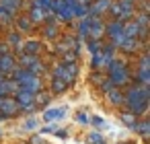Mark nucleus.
Here are the masks:
<instances>
[{
	"instance_id": "obj_1",
	"label": "nucleus",
	"mask_w": 150,
	"mask_h": 144,
	"mask_svg": "<svg viewBox=\"0 0 150 144\" xmlns=\"http://www.w3.org/2000/svg\"><path fill=\"white\" fill-rule=\"evenodd\" d=\"M148 87L146 84H132L127 89V93L123 95V105H127V111L134 115H142L148 109Z\"/></svg>"
},
{
	"instance_id": "obj_2",
	"label": "nucleus",
	"mask_w": 150,
	"mask_h": 144,
	"mask_svg": "<svg viewBox=\"0 0 150 144\" xmlns=\"http://www.w3.org/2000/svg\"><path fill=\"white\" fill-rule=\"evenodd\" d=\"M138 6V0H117V2H111L109 11L115 17V21H127L134 17Z\"/></svg>"
},
{
	"instance_id": "obj_3",
	"label": "nucleus",
	"mask_w": 150,
	"mask_h": 144,
	"mask_svg": "<svg viewBox=\"0 0 150 144\" xmlns=\"http://www.w3.org/2000/svg\"><path fill=\"white\" fill-rule=\"evenodd\" d=\"M107 74H109L107 78L113 82V87H121V84L129 82V70L119 60H111V64L107 66Z\"/></svg>"
},
{
	"instance_id": "obj_4",
	"label": "nucleus",
	"mask_w": 150,
	"mask_h": 144,
	"mask_svg": "<svg viewBox=\"0 0 150 144\" xmlns=\"http://www.w3.org/2000/svg\"><path fill=\"white\" fill-rule=\"evenodd\" d=\"M54 78H60L64 80L66 84H72L78 76V68H76V62H60L54 66Z\"/></svg>"
},
{
	"instance_id": "obj_5",
	"label": "nucleus",
	"mask_w": 150,
	"mask_h": 144,
	"mask_svg": "<svg viewBox=\"0 0 150 144\" xmlns=\"http://www.w3.org/2000/svg\"><path fill=\"white\" fill-rule=\"evenodd\" d=\"M111 60H115V48L113 45H107V48L101 45L97 52H93V68L95 70L107 68L111 64Z\"/></svg>"
},
{
	"instance_id": "obj_6",
	"label": "nucleus",
	"mask_w": 150,
	"mask_h": 144,
	"mask_svg": "<svg viewBox=\"0 0 150 144\" xmlns=\"http://www.w3.org/2000/svg\"><path fill=\"white\" fill-rule=\"evenodd\" d=\"M105 33L109 35L113 48H121L123 41L127 39L125 33H123V21H111L109 25H105Z\"/></svg>"
},
{
	"instance_id": "obj_7",
	"label": "nucleus",
	"mask_w": 150,
	"mask_h": 144,
	"mask_svg": "<svg viewBox=\"0 0 150 144\" xmlns=\"http://www.w3.org/2000/svg\"><path fill=\"white\" fill-rule=\"evenodd\" d=\"M13 99L17 101L19 111L31 113V111H35V109H37V105H35V95H33V93H27V91L19 89V91L15 93V97H13Z\"/></svg>"
},
{
	"instance_id": "obj_8",
	"label": "nucleus",
	"mask_w": 150,
	"mask_h": 144,
	"mask_svg": "<svg viewBox=\"0 0 150 144\" xmlns=\"http://www.w3.org/2000/svg\"><path fill=\"white\" fill-rule=\"evenodd\" d=\"M19 64H21V68H27L31 74H35V76H39L41 72H45V66H43V62L37 58V56H29V54H21V58H19Z\"/></svg>"
},
{
	"instance_id": "obj_9",
	"label": "nucleus",
	"mask_w": 150,
	"mask_h": 144,
	"mask_svg": "<svg viewBox=\"0 0 150 144\" xmlns=\"http://www.w3.org/2000/svg\"><path fill=\"white\" fill-rule=\"evenodd\" d=\"M105 35V23L97 15H88V39H101Z\"/></svg>"
},
{
	"instance_id": "obj_10",
	"label": "nucleus",
	"mask_w": 150,
	"mask_h": 144,
	"mask_svg": "<svg viewBox=\"0 0 150 144\" xmlns=\"http://www.w3.org/2000/svg\"><path fill=\"white\" fill-rule=\"evenodd\" d=\"M136 78H138V84H146V87H148V82H150V56H148V54H144V56L140 58Z\"/></svg>"
},
{
	"instance_id": "obj_11",
	"label": "nucleus",
	"mask_w": 150,
	"mask_h": 144,
	"mask_svg": "<svg viewBox=\"0 0 150 144\" xmlns=\"http://www.w3.org/2000/svg\"><path fill=\"white\" fill-rule=\"evenodd\" d=\"M17 113H19V105L13 97H0V115L6 119V117L17 115Z\"/></svg>"
},
{
	"instance_id": "obj_12",
	"label": "nucleus",
	"mask_w": 150,
	"mask_h": 144,
	"mask_svg": "<svg viewBox=\"0 0 150 144\" xmlns=\"http://www.w3.org/2000/svg\"><path fill=\"white\" fill-rule=\"evenodd\" d=\"M17 68H19V64H17V60L11 54L0 56V72H2V74H13Z\"/></svg>"
},
{
	"instance_id": "obj_13",
	"label": "nucleus",
	"mask_w": 150,
	"mask_h": 144,
	"mask_svg": "<svg viewBox=\"0 0 150 144\" xmlns=\"http://www.w3.org/2000/svg\"><path fill=\"white\" fill-rule=\"evenodd\" d=\"M111 2H113V0H95V2H91V6H88V15H97V17H101L103 13L109 11Z\"/></svg>"
},
{
	"instance_id": "obj_14",
	"label": "nucleus",
	"mask_w": 150,
	"mask_h": 144,
	"mask_svg": "<svg viewBox=\"0 0 150 144\" xmlns=\"http://www.w3.org/2000/svg\"><path fill=\"white\" fill-rule=\"evenodd\" d=\"M17 91H19V84L13 78H2V80H0V95H2V97H11Z\"/></svg>"
},
{
	"instance_id": "obj_15",
	"label": "nucleus",
	"mask_w": 150,
	"mask_h": 144,
	"mask_svg": "<svg viewBox=\"0 0 150 144\" xmlns=\"http://www.w3.org/2000/svg\"><path fill=\"white\" fill-rule=\"evenodd\" d=\"M66 113H68V109H66V107H52V109H47V111L43 113V119L52 123V121H58V119H62Z\"/></svg>"
},
{
	"instance_id": "obj_16",
	"label": "nucleus",
	"mask_w": 150,
	"mask_h": 144,
	"mask_svg": "<svg viewBox=\"0 0 150 144\" xmlns=\"http://www.w3.org/2000/svg\"><path fill=\"white\" fill-rule=\"evenodd\" d=\"M39 52H41V43H39V41H35V39H27V41H23V45H21V54L37 56Z\"/></svg>"
},
{
	"instance_id": "obj_17",
	"label": "nucleus",
	"mask_w": 150,
	"mask_h": 144,
	"mask_svg": "<svg viewBox=\"0 0 150 144\" xmlns=\"http://www.w3.org/2000/svg\"><path fill=\"white\" fill-rule=\"evenodd\" d=\"M23 6V0H0V9L8 11L11 15H15L17 11H21Z\"/></svg>"
},
{
	"instance_id": "obj_18",
	"label": "nucleus",
	"mask_w": 150,
	"mask_h": 144,
	"mask_svg": "<svg viewBox=\"0 0 150 144\" xmlns=\"http://www.w3.org/2000/svg\"><path fill=\"white\" fill-rule=\"evenodd\" d=\"M47 17V11L39 9V6H31V13H29V21L31 23H43Z\"/></svg>"
},
{
	"instance_id": "obj_19",
	"label": "nucleus",
	"mask_w": 150,
	"mask_h": 144,
	"mask_svg": "<svg viewBox=\"0 0 150 144\" xmlns=\"http://www.w3.org/2000/svg\"><path fill=\"white\" fill-rule=\"evenodd\" d=\"M107 99H109V103H113V105H123V93L117 89V87H113V89H109L107 93Z\"/></svg>"
},
{
	"instance_id": "obj_20",
	"label": "nucleus",
	"mask_w": 150,
	"mask_h": 144,
	"mask_svg": "<svg viewBox=\"0 0 150 144\" xmlns=\"http://www.w3.org/2000/svg\"><path fill=\"white\" fill-rule=\"evenodd\" d=\"M8 45H13L17 52H21V45H23V37L19 35V33H8Z\"/></svg>"
},
{
	"instance_id": "obj_21",
	"label": "nucleus",
	"mask_w": 150,
	"mask_h": 144,
	"mask_svg": "<svg viewBox=\"0 0 150 144\" xmlns=\"http://www.w3.org/2000/svg\"><path fill=\"white\" fill-rule=\"evenodd\" d=\"M121 121L129 128V130H134V126L138 123V115H134V113H129V111H125V113H121Z\"/></svg>"
},
{
	"instance_id": "obj_22",
	"label": "nucleus",
	"mask_w": 150,
	"mask_h": 144,
	"mask_svg": "<svg viewBox=\"0 0 150 144\" xmlns=\"http://www.w3.org/2000/svg\"><path fill=\"white\" fill-rule=\"evenodd\" d=\"M134 130H136L142 138H146V136H148V130H150V121H148V119H142V121H138V123L134 126Z\"/></svg>"
},
{
	"instance_id": "obj_23",
	"label": "nucleus",
	"mask_w": 150,
	"mask_h": 144,
	"mask_svg": "<svg viewBox=\"0 0 150 144\" xmlns=\"http://www.w3.org/2000/svg\"><path fill=\"white\" fill-rule=\"evenodd\" d=\"M54 4H56V0H33V6H39V9L47 11V13L54 11Z\"/></svg>"
},
{
	"instance_id": "obj_24",
	"label": "nucleus",
	"mask_w": 150,
	"mask_h": 144,
	"mask_svg": "<svg viewBox=\"0 0 150 144\" xmlns=\"http://www.w3.org/2000/svg\"><path fill=\"white\" fill-rule=\"evenodd\" d=\"M68 87H70V84H66V82L60 80V78H54V80H52V93H56V95H58V93H64Z\"/></svg>"
},
{
	"instance_id": "obj_25",
	"label": "nucleus",
	"mask_w": 150,
	"mask_h": 144,
	"mask_svg": "<svg viewBox=\"0 0 150 144\" xmlns=\"http://www.w3.org/2000/svg\"><path fill=\"white\" fill-rule=\"evenodd\" d=\"M15 23L19 25L21 31H29V29L33 27V23L29 21V17H19V19H15Z\"/></svg>"
},
{
	"instance_id": "obj_26",
	"label": "nucleus",
	"mask_w": 150,
	"mask_h": 144,
	"mask_svg": "<svg viewBox=\"0 0 150 144\" xmlns=\"http://www.w3.org/2000/svg\"><path fill=\"white\" fill-rule=\"evenodd\" d=\"M86 142H88V144H105V138H103L99 132H91V134L86 136Z\"/></svg>"
},
{
	"instance_id": "obj_27",
	"label": "nucleus",
	"mask_w": 150,
	"mask_h": 144,
	"mask_svg": "<svg viewBox=\"0 0 150 144\" xmlns=\"http://www.w3.org/2000/svg\"><path fill=\"white\" fill-rule=\"evenodd\" d=\"M47 101H50V93H43V91L35 93V105H47Z\"/></svg>"
},
{
	"instance_id": "obj_28",
	"label": "nucleus",
	"mask_w": 150,
	"mask_h": 144,
	"mask_svg": "<svg viewBox=\"0 0 150 144\" xmlns=\"http://www.w3.org/2000/svg\"><path fill=\"white\" fill-rule=\"evenodd\" d=\"M86 41H88V50H91V54L97 52V50L101 48V39H86Z\"/></svg>"
},
{
	"instance_id": "obj_29",
	"label": "nucleus",
	"mask_w": 150,
	"mask_h": 144,
	"mask_svg": "<svg viewBox=\"0 0 150 144\" xmlns=\"http://www.w3.org/2000/svg\"><path fill=\"white\" fill-rule=\"evenodd\" d=\"M37 126H39V121L33 117V119H29V121H25V128L27 130H37Z\"/></svg>"
},
{
	"instance_id": "obj_30",
	"label": "nucleus",
	"mask_w": 150,
	"mask_h": 144,
	"mask_svg": "<svg viewBox=\"0 0 150 144\" xmlns=\"http://www.w3.org/2000/svg\"><path fill=\"white\" fill-rule=\"evenodd\" d=\"M58 130H60V128H58L56 123H52V126H45V128H43L41 132H43V134H54V132L58 134Z\"/></svg>"
},
{
	"instance_id": "obj_31",
	"label": "nucleus",
	"mask_w": 150,
	"mask_h": 144,
	"mask_svg": "<svg viewBox=\"0 0 150 144\" xmlns=\"http://www.w3.org/2000/svg\"><path fill=\"white\" fill-rule=\"evenodd\" d=\"M76 119H78V123H88V121H91V119H88V113H84V111H80Z\"/></svg>"
},
{
	"instance_id": "obj_32",
	"label": "nucleus",
	"mask_w": 150,
	"mask_h": 144,
	"mask_svg": "<svg viewBox=\"0 0 150 144\" xmlns=\"http://www.w3.org/2000/svg\"><path fill=\"white\" fill-rule=\"evenodd\" d=\"M4 54H8V45L6 43H0V56H4Z\"/></svg>"
},
{
	"instance_id": "obj_33",
	"label": "nucleus",
	"mask_w": 150,
	"mask_h": 144,
	"mask_svg": "<svg viewBox=\"0 0 150 144\" xmlns=\"http://www.w3.org/2000/svg\"><path fill=\"white\" fill-rule=\"evenodd\" d=\"M31 144H45V142H43L39 136H33V138H31Z\"/></svg>"
},
{
	"instance_id": "obj_34",
	"label": "nucleus",
	"mask_w": 150,
	"mask_h": 144,
	"mask_svg": "<svg viewBox=\"0 0 150 144\" xmlns=\"http://www.w3.org/2000/svg\"><path fill=\"white\" fill-rule=\"evenodd\" d=\"M2 78H4V74H2V72H0V80H2Z\"/></svg>"
},
{
	"instance_id": "obj_35",
	"label": "nucleus",
	"mask_w": 150,
	"mask_h": 144,
	"mask_svg": "<svg viewBox=\"0 0 150 144\" xmlns=\"http://www.w3.org/2000/svg\"><path fill=\"white\" fill-rule=\"evenodd\" d=\"M0 136H2V130H0Z\"/></svg>"
},
{
	"instance_id": "obj_36",
	"label": "nucleus",
	"mask_w": 150,
	"mask_h": 144,
	"mask_svg": "<svg viewBox=\"0 0 150 144\" xmlns=\"http://www.w3.org/2000/svg\"><path fill=\"white\" fill-rule=\"evenodd\" d=\"M0 97H2V95H0Z\"/></svg>"
}]
</instances>
